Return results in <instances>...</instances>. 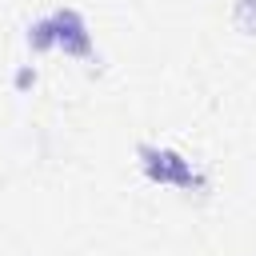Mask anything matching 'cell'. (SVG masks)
Segmentation results:
<instances>
[{"mask_svg": "<svg viewBox=\"0 0 256 256\" xmlns=\"http://www.w3.org/2000/svg\"><path fill=\"white\" fill-rule=\"evenodd\" d=\"M232 28L240 36H256V0H232Z\"/></svg>", "mask_w": 256, "mask_h": 256, "instance_id": "obj_3", "label": "cell"}, {"mask_svg": "<svg viewBox=\"0 0 256 256\" xmlns=\"http://www.w3.org/2000/svg\"><path fill=\"white\" fill-rule=\"evenodd\" d=\"M24 44L32 56H44V52H64L72 60H96V40H92V28L84 20L80 8L72 4H60L44 16H36L28 28H24Z\"/></svg>", "mask_w": 256, "mask_h": 256, "instance_id": "obj_1", "label": "cell"}, {"mask_svg": "<svg viewBox=\"0 0 256 256\" xmlns=\"http://www.w3.org/2000/svg\"><path fill=\"white\" fill-rule=\"evenodd\" d=\"M36 84H40L36 64H16V68H12V92H16V96H28Z\"/></svg>", "mask_w": 256, "mask_h": 256, "instance_id": "obj_4", "label": "cell"}, {"mask_svg": "<svg viewBox=\"0 0 256 256\" xmlns=\"http://www.w3.org/2000/svg\"><path fill=\"white\" fill-rule=\"evenodd\" d=\"M136 164H140L148 184H168V188H180V192H208V172L196 168L184 152H176L168 144L140 140L136 144Z\"/></svg>", "mask_w": 256, "mask_h": 256, "instance_id": "obj_2", "label": "cell"}]
</instances>
